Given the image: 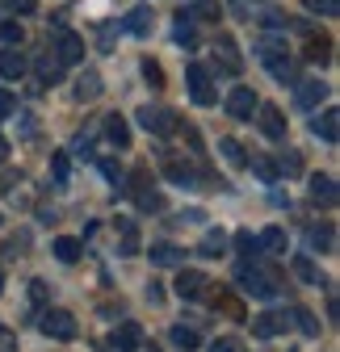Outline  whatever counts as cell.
<instances>
[{
    "label": "cell",
    "instance_id": "cell-1",
    "mask_svg": "<svg viewBox=\"0 0 340 352\" xmlns=\"http://www.w3.org/2000/svg\"><path fill=\"white\" fill-rule=\"evenodd\" d=\"M240 285L244 294H257V298H273L281 289V277L273 269H261L257 260H240Z\"/></svg>",
    "mask_w": 340,
    "mask_h": 352
},
{
    "label": "cell",
    "instance_id": "cell-2",
    "mask_svg": "<svg viewBox=\"0 0 340 352\" xmlns=\"http://www.w3.org/2000/svg\"><path fill=\"white\" fill-rule=\"evenodd\" d=\"M257 55H261V63L273 72V80H294V59H290V51H286V42L281 38H261L257 42Z\"/></svg>",
    "mask_w": 340,
    "mask_h": 352
},
{
    "label": "cell",
    "instance_id": "cell-3",
    "mask_svg": "<svg viewBox=\"0 0 340 352\" xmlns=\"http://www.w3.org/2000/svg\"><path fill=\"white\" fill-rule=\"evenodd\" d=\"M185 84H189L193 105H215V101H219V93H215V84H210V76H206L202 63H189V67H185Z\"/></svg>",
    "mask_w": 340,
    "mask_h": 352
},
{
    "label": "cell",
    "instance_id": "cell-4",
    "mask_svg": "<svg viewBox=\"0 0 340 352\" xmlns=\"http://www.w3.org/2000/svg\"><path fill=\"white\" fill-rule=\"evenodd\" d=\"M139 126L151 130V135H173V130H177V113L160 109V105H143L139 109Z\"/></svg>",
    "mask_w": 340,
    "mask_h": 352
},
{
    "label": "cell",
    "instance_id": "cell-5",
    "mask_svg": "<svg viewBox=\"0 0 340 352\" xmlns=\"http://www.w3.org/2000/svg\"><path fill=\"white\" fill-rule=\"evenodd\" d=\"M59 63H80L84 59V38L72 34V30H55V51H51Z\"/></svg>",
    "mask_w": 340,
    "mask_h": 352
},
{
    "label": "cell",
    "instance_id": "cell-6",
    "mask_svg": "<svg viewBox=\"0 0 340 352\" xmlns=\"http://www.w3.org/2000/svg\"><path fill=\"white\" fill-rule=\"evenodd\" d=\"M42 331H47L51 340H76V319L67 315V311H47L42 315Z\"/></svg>",
    "mask_w": 340,
    "mask_h": 352
},
{
    "label": "cell",
    "instance_id": "cell-7",
    "mask_svg": "<svg viewBox=\"0 0 340 352\" xmlns=\"http://www.w3.org/2000/svg\"><path fill=\"white\" fill-rule=\"evenodd\" d=\"M215 55H219L223 72H231V76H240V72H244V59H240V47H235V38H231V34H219Z\"/></svg>",
    "mask_w": 340,
    "mask_h": 352
},
{
    "label": "cell",
    "instance_id": "cell-8",
    "mask_svg": "<svg viewBox=\"0 0 340 352\" xmlns=\"http://www.w3.org/2000/svg\"><path fill=\"white\" fill-rule=\"evenodd\" d=\"M202 289H210V277L198 273V269H181V277H177V294H181L185 302H193V298H202Z\"/></svg>",
    "mask_w": 340,
    "mask_h": 352
},
{
    "label": "cell",
    "instance_id": "cell-9",
    "mask_svg": "<svg viewBox=\"0 0 340 352\" xmlns=\"http://www.w3.org/2000/svg\"><path fill=\"white\" fill-rule=\"evenodd\" d=\"M290 323H286V315L281 311H265V315H257L252 319V331H257L261 340H273V336H281Z\"/></svg>",
    "mask_w": 340,
    "mask_h": 352
},
{
    "label": "cell",
    "instance_id": "cell-10",
    "mask_svg": "<svg viewBox=\"0 0 340 352\" xmlns=\"http://www.w3.org/2000/svg\"><path fill=\"white\" fill-rule=\"evenodd\" d=\"M151 21H156L151 9L139 5V9H131V13L122 17V30H126V34H135V38H147V34H151Z\"/></svg>",
    "mask_w": 340,
    "mask_h": 352
},
{
    "label": "cell",
    "instance_id": "cell-11",
    "mask_svg": "<svg viewBox=\"0 0 340 352\" xmlns=\"http://www.w3.org/2000/svg\"><path fill=\"white\" fill-rule=\"evenodd\" d=\"M323 97H328V84H323V80H303V84H299V93H294L299 109H315Z\"/></svg>",
    "mask_w": 340,
    "mask_h": 352
},
{
    "label": "cell",
    "instance_id": "cell-12",
    "mask_svg": "<svg viewBox=\"0 0 340 352\" xmlns=\"http://www.w3.org/2000/svg\"><path fill=\"white\" fill-rule=\"evenodd\" d=\"M252 109H257V93H252V88H231L227 113H231V118H252Z\"/></svg>",
    "mask_w": 340,
    "mask_h": 352
},
{
    "label": "cell",
    "instance_id": "cell-13",
    "mask_svg": "<svg viewBox=\"0 0 340 352\" xmlns=\"http://www.w3.org/2000/svg\"><path fill=\"white\" fill-rule=\"evenodd\" d=\"M72 93H76V101H97V97H101V72H93V67L80 72Z\"/></svg>",
    "mask_w": 340,
    "mask_h": 352
},
{
    "label": "cell",
    "instance_id": "cell-14",
    "mask_svg": "<svg viewBox=\"0 0 340 352\" xmlns=\"http://www.w3.org/2000/svg\"><path fill=\"white\" fill-rule=\"evenodd\" d=\"M261 109V130H265V139H286V122H281V109L277 105H257Z\"/></svg>",
    "mask_w": 340,
    "mask_h": 352
},
{
    "label": "cell",
    "instance_id": "cell-15",
    "mask_svg": "<svg viewBox=\"0 0 340 352\" xmlns=\"http://www.w3.org/2000/svg\"><path fill=\"white\" fill-rule=\"evenodd\" d=\"M114 344H118V352H139L143 348V327L139 323H122L118 336H114Z\"/></svg>",
    "mask_w": 340,
    "mask_h": 352
},
{
    "label": "cell",
    "instance_id": "cell-16",
    "mask_svg": "<svg viewBox=\"0 0 340 352\" xmlns=\"http://www.w3.org/2000/svg\"><path fill=\"white\" fill-rule=\"evenodd\" d=\"M307 55L303 59H311V63H328L332 59V38L328 34H307V47H303Z\"/></svg>",
    "mask_w": 340,
    "mask_h": 352
},
{
    "label": "cell",
    "instance_id": "cell-17",
    "mask_svg": "<svg viewBox=\"0 0 340 352\" xmlns=\"http://www.w3.org/2000/svg\"><path fill=\"white\" fill-rule=\"evenodd\" d=\"M34 72H38V84H59V80H63V63H59L55 55H38Z\"/></svg>",
    "mask_w": 340,
    "mask_h": 352
},
{
    "label": "cell",
    "instance_id": "cell-18",
    "mask_svg": "<svg viewBox=\"0 0 340 352\" xmlns=\"http://www.w3.org/2000/svg\"><path fill=\"white\" fill-rule=\"evenodd\" d=\"M0 76H5V80H21L25 76V55H17L13 47H5V51H0Z\"/></svg>",
    "mask_w": 340,
    "mask_h": 352
},
{
    "label": "cell",
    "instance_id": "cell-19",
    "mask_svg": "<svg viewBox=\"0 0 340 352\" xmlns=\"http://www.w3.org/2000/svg\"><path fill=\"white\" fill-rule=\"evenodd\" d=\"M336 122H340V113H336V109H323L311 126H315V135H319L323 143H336V135H340V126H336Z\"/></svg>",
    "mask_w": 340,
    "mask_h": 352
},
{
    "label": "cell",
    "instance_id": "cell-20",
    "mask_svg": "<svg viewBox=\"0 0 340 352\" xmlns=\"http://www.w3.org/2000/svg\"><path fill=\"white\" fill-rule=\"evenodd\" d=\"M105 135H109L114 147H126V143H131V126H126L122 113H109V118H105Z\"/></svg>",
    "mask_w": 340,
    "mask_h": 352
},
{
    "label": "cell",
    "instance_id": "cell-21",
    "mask_svg": "<svg viewBox=\"0 0 340 352\" xmlns=\"http://www.w3.org/2000/svg\"><path fill=\"white\" fill-rule=\"evenodd\" d=\"M311 197L319 206H336V181L332 176H311Z\"/></svg>",
    "mask_w": 340,
    "mask_h": 352
},
{
    "label": "cell",
    "instance_id": "cell-22",
    "mask_svg": "<svg viewBox=\"0 0 340 352\" xmlns=\"http://www.w3.org/2000/svg\"><path fill=\"white\" fill-rule=\"evenodd\" d=\"M181 260H185V252L177 243H151V264H164L168 269V264H181Z\"/></svg>",
    "mask_w": 340,
    "mask_h": 352
},
{
    "label": "cell",
    "instance_id": "cell-23",
    "mask_svg": "<svg viewBox=\"0 0 340 352\" xmlns=\"http://www.w3.org/2000/svg\"><path fill=\"white\" fill-rule=\"evenodd\" d=\"M118 231H122V256H135L139 252V227L131 218H118Z\"/></svg>",
    "mask_w": 340,
    "mask_h": 352
},
{
    "label": "cell",
    "instance_id": "cell-24",
    "mask_svg": "<svg viewBox=\"0 0 340 352\" xmlns=\"http://www.w3.org/2000/svg\"><path fill=\"white\" fill-rule=\"evenodd\" d=\"M80 252H84V243H80V239H72V235H59V239H55V256H59L63 264H76V260H80Z\"/></svg>",
    "mask_w": 340,
    "mask_h": 352
},
{
    "label": "cell",
    "instance_id": "cell-25",
    "mask_svg": "<svg viewBox=\"0 0 340 352\" xmlns=\"http://www.w3.org/2000/svg\"><path fill=\"white\" fill-rule=\"evenodd\" d=\"M219 151H223V160H227L231 168H244V164H248V151H244L235 139H219Z\"/></svg>",
    "mask_w": 340,
    "mask_h": 352
},
{
    "label": "cell",
    "instance_id": "cell-26",
    "mask_svg": "<svg viewBox=\"0 0 340 352\" xmlns=\"http://www.w3.org/2000/svg\"><path fill=\"white\" fill-rule=\"evenodd\" d=\"M252 172H257V176H261L265 185H273L277 176H281V172H277V164H273L269 155H252Z\"/></svg>",
    "mask_w": 340,
    "mask_h": 352
},
{
    "label": "cell",
    "instance_id": "cell-27",
    "mask_svg": "<svg viewBox=\"0 0 340 352\" xmlns=\"http://www.w3.org/2000/svg\"><path fill=\"white\" fill-rule=\"evenodd\" d=\"M257 243H261L265 252H286V243H290V239H286V231H281V227H269Z\"/></svg>",
    "mask_w": 340,
    "mask_h": 352
},
{
    "label": "cell",
    "instance_id": "cell-28",
    "mask_svg": "<svg viewBox=\"0 0 340 352\" xmlns=\"http://www.w3.org/2000/svg\"><path fill=\"white\" fill-rule=\"evenodd\" d=\"M164 172H168V181H177V185H189V181H193V168H189V164H181V160H168V164H164Z\"/></svg>",
    "mask_w": 340,
    "mask_h": 352
},
{
    "label": "cell",
    "instance_id": "cell-29",
    "mask_svg": "<svg viewBox=\"0 0 340 352\" xmlns=\"http://www.w3.org/2000/svg\"><path fill=\"white\" fill-rule=\"evenodd\" d=\"M277 172L299 176V172H303V155H299V151H281V155H277Z\"/></svg>",
    "mask_w": 340,
    "mask_h": 352
},
{
    "label": "cell",
    "instance_id": "cell-30",
    "mask_svg": "<svg viewBox=\"0 0 340 352\" xmlns=\"http://www.w3.org/2000/svg\"><path fill=\"white\" fill-rule=\"evenodd\" d=\"M173 344H177V348H185V352H193V348L202 344V336H198L193 327H173Z\"/></svg>",
    "mask_w": 340,
    "mask_h": 352
},
{
    "label": "cell",
    "instance_id": "cell-31",
    "mask_svg": "<svg viewBox=\"0 0 340 352\" xmlns=\"http://www.w3.org/2000/svg\"><path fill=\"white\" fill-rule=\"evenodd\" d=\"M223 243H227V239H223V231H206V239H202V248H198V252H202V256H223Z\"/></svg>",
    "mask_w": 340,
    "mask_h": 352
},
{
    "label": "cell",
    "instance_id": "cell-32",
    "mask_svg": "<svg viewBox=\"0 0 340 352\" xmlns=\"http://www.w3.org/2000/svg\"><path fill=\"white\" fill-rule=\"evenodd\" d=\"M307 13H319V17H336L340 13V0H303Z\"/></svg>",
    "mask_w": 340,
    "mask_h": 352
},
{
    "label": "cell",
    "instance_id": "cell-33",
    "mask_svg": "<svg viewBox=\"0 0 340 352\" xmlns=\"http://www.w3.org/2000/svg\"><path fill=\"white\" fill-rule=\"evenodd\" d=\"M25 38V30H21V21H5L0 25V42H5V47H17V42Z\"/></svg>",
    "mask_w": 340,
    "mask_h": 352
},
{
    "label": "cell",
    "instance_id": "cell-34",
    "mask_svg": "<svg viewBox=\"0 0 340 352\" xmlns=\"http://www.w3.org/2000/svg\"><path fill=\"white\" fill-rule=\"evenodd\" d=\"M307 239H311V248L332 252V227H311V231H307Z\"/></svg>",
    "mask_w": 340,
    "mask_h": 352
},
{
    "label": "cell",
    "instance_id": "cell-35",
    "mask_svg": "<svg viewBox=\"0 0 340 352\" xmlns=\"http://www.w3.org/2000/svg\"><path fill=\"white\" fill-rule=\"evenodd\" d=\"M177 42H181V47H193V17L189 13L177 17Z\"/></svg>",
    "mask_w": 340,
    "mask_h": 352
},
{
    "label": "cell",
    "instance_id": "cell-36",
    "mask_svg": "<svg viewBox=\"0 0 340 352\" xmlns=\"http://www.w3.org/2000/svg\"><path fill=\"white\" fill-rule=\"evenodd\" d=\"M235 248H240V256H244V260H252V256H257V252H261V243H257V239H252L248 231H240V235H235Z\"/></svg>",
    "mask_w": 340,
    "mask_h": 352
},
{
    "label": "cell",
    "instance_id": "cell-37",
    "mask_svg": "<svg viewBox=\"0 0 340 352\" xmlns=\"http://www.w3.org/2000/svg\"><path fill=\"white\" fill-rule=\"evenodd\" d=\"M294 319H299V331H303V336H319V323H315L311 311H303V306H299V311H294Z\"/></svg>",
    "mask_w": 340,
    "mask_h": 352
},
{
    "label": "cell",
    "instance_id": "cell-38",
    "mask_svg": "<svg viewBox=\"0 0 340 352\" xmlns=\"http://www.w3.org/2000/svg\"><path fill=\"white\" fill-rule=\"evenodd\" d=\"M294 273H299V277H303V281H311V285H315V281H319V269H315V264H311V260H307V256H299V260H294Z\"/></svg>",
    "mask_w": 340,
    "mask_h": 352
},
{
    "label": "cell",
    "instance_id": "cell-39",
    "mask_svg": "<svg viewBox=\"0 0 340 352\" xmlns=\"http://www.w3.org/2000/svg\"><path fill=\"white\" fill-rule=\"evenodd\" d=\"M51 172H55L59 185L67 181V172H72V168H67V151H55V155H51Z\"/></svg>",
    "mask_w": 340,
    "mask_h": 352
},
{
    "label": "cell",
    "instance_id": "cell-40",
    "mask_svg": "<svg viewBox=\"0 0 340 352\" xmlns=\"http://www.w3.org/2000/svg\"><path fill=\"white\" fill-rule=\"evenodd\" d=\"M215 306H219V311H227L231 319H244V306H240L235 298H227V294H219V302H215Z\"/></svg>",
    "mask_w": 340,
    "mask_h": 352
},
{
    "label": "cell",
    "instance_id": "cell-41",
    "mask_svg": "<svg viewBox=\"0 0 340 352\" xmlns=\"http://www.w3.org/2000/svg\"><path fill=\"white\" fill-rule=\"evenodd\" d=\"M135 197H139V210H160L164 201H160V193H147V185L143 189H135Z\"/></svg>",
    "mask_w": 340,
    "mask_h": 352
},
{
    "label": "cell",
    "instance_id": "cell-42",
    "mask_svg": "<svg viewBox=\"0 0 340 352\" xmlns=\"http://www.w3.org/2000/svg\"><path fill=\"white\" fill-rule=\"evenodd\" d=\"M30 298H34L38 306H47V302H51V289H47V281H30Z\"/></svg>",
    "mask_w": 340,
    "mask_h": 352
},
{
    "label": "cell",
    "instance_id": "cell-43",
    "mask_svg": "<svg viewBox=\"0 0 340 352\" xmlns=\"http://www.w3.org/2000/svg\"><path fill=\"white\" fill-rule=\"evenodd\" d=\"M13 109H17V97L9 93V88H0V122H5V118H9Z\"/></svg>",
    "mask_w": 340,
    "mask_h": 352
},
{
    "label": "cell",
    "instance_id": "cell-44",
    "mask_svg": "<svg viewBox=\"0 0 340 352\" xmlns=\"http://www.w3.org/2000/svg\"><path fill=\"white\" fill-rule=\"evenodd\" d=\"M210 352H244V344L235 336H223V340H215V348H210Z\"/></svg>",
    "mask_w": 340,
    "mask_h": 352
},
{
    "label": "cell",
    "instance_id": "cell-45",
    "mask_svg": "<svg viewBox=\"0 0 340 352\" xmlns=\"http://www.w3.org/2000/svg\"><path fill=\"white\" fill-rule=\"evenodd\" d=\"M143 76H147L156 88H164V72H160V63H151V59H147V63H143Z\"/></svg>",
    "mask_w": 340,
    "mask_h": 352
},
{
    "label": "cell",
    "instance_id": "cell-46",
    "mask_svg": "<svg viewBox=\"0 0 340 352\" xmlns=\"http://www.w3.org/2000/svg\"><path fill=\"white\" fill-rule=\"evenodd\" d=\"M0 352H17V331L0 327Z\"/></svg>",
    "mask_w": 340,
    "mask_h": 352
},
{
    "label": "cell",
    "instance_id": "cell-47",
    "mask_svg": "<svg viewBox=\"0 0 340 352\" xmlns=\"http://www.w3.org/2000/svg\"><path fill=\"white\" fill-rule=\"evenodd\" d=\"M101 172L109 176L114 185H122V164H114V160H101Z\"/></svg>",
    "mask_w": 340,
    "mask_h": 352
},
{
    "label": "cell",
    "instance_id": "cell-48",
    "mask_svg": "<svg viewBox=\"0 0 340 352\" xmlns=\"http://www.w3.org/2000/svg\"><path fill=\"white\" fill-rule=\"evenodd\" d=\"M9 9H13V13H34L38 0H9Z\"/></svg>",
    "mask_w": 340,
    "mask_h": 352
},
{
    "label": "cell",
    "instance_id": "cell-49",
    "mask_svg": "<svg viewBox=\"0 0 340 352\" xmlns=\"http://www.w3.org/2000/svg\"><path fill=\"white\" fill-rule=\"evenodd\" d=\"M202 218H206L202 210H185V214H181V223H202Z\"/></svg>",
    "mask_w": 340,
    "mask_h": 352
},
{
    "label": "cell",
    "instance_id": "cell-50",
    "mask_svg": "<svg viewBox=\"0 0 340 352\" xmlns=\"http://www.w3.org/2000/svg\"><path fill=\"white\" fill-rule=\"evenodd\" d=\"M147 298H151V302H160V298H164V285H156V281H151V285H147Z\"/></svg>",
    "mask_w": 340,
    "mask_h": 352
},
{
    "label": "cell",
    "instance_id": "cell-51",
    "mask_svg": "<svg viewBox=\"0 0 340 352\" xmlns=\"http://www.w3.org/2000/svg\"><path fill=\"white\" fill-rule=\"evenodd\" d=\"M9 155V143H5V135H0V160H5Z\"/></svg>",
    "mask_w": 340,
    "mask_h": 352
},
{
    "label": "cell",
    "instance_id": "cell-52",
    "mask_svg": "<svg viewBox=\"0 0 340 352\" xmlns=\"http://www.w3.org/2000/svg\"><path fill=\"white\" fill-rule=\"evenodd\" d=\"M0 285H5V277H0Z\"/></svg>",
    "mask_w": 340,
    "mask_h": 352
},
{
    "label": "cell",
    "instance_id": "cell-53",
    "mask_svg": "<svg viewBox=\"0 0 340 352\" xmlns=\"http://www.w3.org/2000/svg\"><path fill=\"white\" fill-rule=\"evenodd\" d=\"M151 352H156V348H151Z\"/></svg>",
    "mask_w": 340,
    "mask_h": 352
}]
</instances>
